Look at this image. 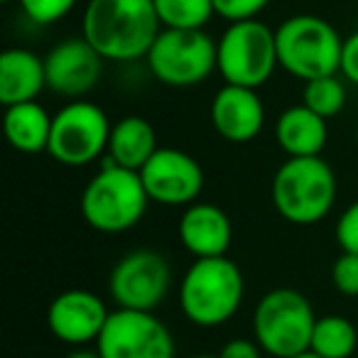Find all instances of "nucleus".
<instances>
[{"label":"nucleus","instance_id":"nucleus-1","mask_svg":"<svg viewBox=\"0 0 358 358\" xmlns=\"http://www.w3.org/2000/svg\"><path fill=\"white\" fill-rule=\"evenodd\" d=\"M162 32L152 0H89L81 37L106 62L145 59Z\"/></svg>","mask_w":358,"mask_h":358},{"label":"nucleus","instance_id":"nucleus-2","mask_svg":"<svg viewBox=\"0 0 358 358\" xmlns=\"http://www.w3.org/2000/svg\"><path fill=\"white\" fill-rule=\"evenodd\" d=\"M243 294V273L229 255L201 258L187 268L179 282V307L194 327L214 329L238 312Z\"/></svg>","mask_w":358,"mask_h":358},{"label":"nucleus","instance_id":"nucleus-3","mask_svg":"<svg viewBox=\"0 0 358 358\" xmlns=\"http://www.w3.org/2000/svg\"><path fill=\"white\" fill-rule=\"evenodd\" d=\"M273 204L285 221L312 226L336 204V174L322 157H287L273 177Z\"/></svg>","mask_w":358,"mask_h":358},{"label":"nucleus","instance_id":"nucleus-4","mask_svg":"<svg viewBox=\"0 0 358 358\" xmlns=\"http://www.w3.org/2000/svg\"><path fill=\"white\" fill-rule=\"evenodd\" d=\"M150 196L140 172L106 162L81 192L79 209L84 221L99 234H125L143 221Z\"/></svg>","mask_w":358,"mask_h":358},{"label":"nucleus","instance_id":"nucleus-5","mask_svg":"<svg viewBox=\"0 0 358 358\" xmlns=\"http://www.w3.org/2000/svg\"><path fill=\"white\" fill-rule=\"evenodd\" d=\"M278 64L299 81L336 76L343 40L336 27L319 15H292L275 30Z\"/></svg>","mask_w":358,"mask_h":358},{"label":"nucleus","instance_id":"nucleus-6","mask_svg":"<svg viewBox=\"0 0 358 358\" xmlns=\"http://www.w3.org/2000/svg\"><path fill=\"white\" fill-rule=\"evenodd\" d=\"M317 317L302 292L292 287L270 289L253 312V336L268 356L294 358L309 351Z\"/></svg>","mask_w":358,"mask_h":358},{"label":"nucleus","instance_id":"nucleus-7","mask_svg":"<svg viewBox=\"0 0 358 358\" xmlns=\"http://www.w3.org/2000/svg\"><path fill=\"white\" fill-rule=\"evenodd\" d=\"M275 30L265 22H231L216 42V71L224 84L258 91L278 69Z\"/></svg>","mask_w":358,"mask_h":358},{"label":"nucleus","instance_id":"nucleus-8","mask_svg":"<svg viewBox=\"0 0 358 358\" xmlns=\"http://www.w3.org/2000/svg\"><path fill=\"white\" fill-rule=\"evenodd\" d=\"M110 120L94 101H69L52 118L50 155L64 167H86L108 150Z\"/></svg>","mask_w":358,"mask_h":358},{"label":"nucleus","instance_id":"nucleus-9","mask_svg":"<svg viewBox=\"0 0 358 358\" xmlns=\"http://www.w3.org/2000/svg\"><path fill=\"white\" fill-rule=\"evenodd\" d=\"M145 62L157 81L189 89L216 71V42L204 30H162Z\"/></svg>","mask_w":358,"mask_h":358},{"label":"nucleus","instance_id":"nucleus-10","mask_svg":"<svg viewBox=\"0 0 358 358\" xmlns=\"http://www.w3.org/2000/svg\"><path fill=\"white\" fill-rule=\"evenodd\" d=\"M172 287V268L157 250L138 248L125 253L108 275L110 299L118 309L155 312Z\"/></svg>","mask_w":358,"mask_h":358},{"label":"nucleus","instance_id":"nucleus-11","mask_svg":"<svg viewBox=\"0 0 358 358\" xmlns=\"http://www.w3.org/2000/svg\"><path fill=\"white\" fill-rule=\"evenodd\" d=\"M96 348L101 358H174L172 331L162 319L133 309L110 312Z\"/></svg>","mask_w":358,"mask_h":358},{"label":"nucleus","instance_id":"nucleus-12","mask_svg":"<svg viewBox=\"0 0 358 358\" xmlns=\"http://www.w3.org/2000/svg\"><path fill=\"white\" fill-rule=\"evenodd\" d=\"M150 201L162 206H192L204 189V169L189 152L159 148L140 169Z\"/></svg>","mask_w":358,"mask_h":358},{"label":"nucleus","instance_id":"nucleus-13","mask_svg":"<svg viewBox=\"0 0 358 358\" xmlns=\"http://www.w3.org/2000/svg\"><path fill=\"white\" fill-rule=\"evenodd\" d=\"M103 62V57L84 37L62 40L45 57L47 89L69 101L84 99L101 81Z\"/></svg>","mask_w":358,"mask_h":358},{"label":"nucleus","instance_id":"nucleus-14","mask_svg":"<svg viewBox=\"0 0 358 358\" xmlns=\"http://www.w3.org/2000/svg\"><path fill=\"white\" fill-rule=\"evenodd\" d=\"M110 312L91 289H66L52 299L47 309V327L52 336L79 348L99 341Z\"/></svg>","mask_w":358,"mask_h":358},{"label":"nucleus","instance_id":"nucleus-15","mask_svg":"<svg viewBox=\"0 0 358 358\" xmlns=\"http://www.w3.org/2000/svg\"><path fill=\"white\" fill-rule=\"evenodd\" d=\"M211 125L226 143L243 145L260 135L265 125V106L255 89L224 84L211 101Z\"/></svg>","mask_w":358,"mask_h":358},{"label":"nucleus","instance_id":"nucleus-16","mask_svg":"<svg viewBox=\"0 0 358 358\" xmlns=\"http://www.w3.org/2000/svg\"><path fill=\"white\" fill-rule=\"evenodd\" d=\"M177 236L194 260L224 258L234 243V224L221 206L209 201H196L179 216Z\"/></svg>","mask_w":358,"mask_h":358},{"label":"nucleus","instance_id":"nucleus-17","mask_svg":"<svg viewBox=\"0 0 358 358\" xmlns=\"http://www.w3.org/2000/svg\"><path fill=\"white\" fill-rule=\"evenodd\" d=\"M47 89L45 57L22 47H13L0 55V103L15 106L37 101Z\"/></svg>","mask_w":358,"mask_h":358},{"label":"nucleus","instance_id":"nucleus-18","mask_svg":"<svg viewBox=\"0 0 358 358\" xmlns=\"http://www.w3.org/2000/svg\"><path fill=\"white\" fill-rule=\"evenodd\" d=\"M327 120L304 103L285 108L275 123V140L287 157H319L327 148Z\"/></svg>","mask_w":358,"mask_h":358},{"label":"nucleus","instance_id":"nucleus-19","mask_svg":"<svg viewBox=\"0 0 358 358\" xmlns=\"http://www.w3.org/2000/svg\"><path fill=\"white\" fill-rule=\"evenodd\" d=\"M157 150V133H155L152 123L140 115H125L110 128L106 155H108L110 164H118L130 172H140Z\"/></svg>","mask_w":358,"mask_h":358},{"label":"nucleus","instance_id":"nucleus-20","mask_svg":"<svg viewBox=\"0 0 358 358\" xmlns=\"http://www.w3.org/2000/svg\"><path fill=\"white\" fill-rule=\"evenodd\" d=\"M52 118L40 101L8 106L3 115V133L13 150L22 155L47 152L52 135Z\"/></svg>","mask_w":358,"mask_h":358},{"label":"nucleus","instance_id":"nucleus-21","mask_svg":"<svg viewBox=\"0 0 358 358\" xmlns=\"http://www.w3.org/2000/svg\"><path fill=\"white\" fill-rule=\"evenodd\" d=\"M356 346L358 331L353 322H348L346 317H338V314L317 317L309 351L322 358H351Z\"/></svg>","mask_w":358,"mask_h":358},{"label":"nucleus","instance_id":"nucleus-22","mask_svg":"<svg viewBox=\"0 0 358 358\" xmlns=\"http://www.w3.org/2000/svg\"><path fill=\"white\" fill-rule=\"evenodd\" d=\"M162 30H204L216 15L214 0H152Z\"/></svg>","mask_w":358,"mask_h":358},{"label":"nucleus","instance_id":"nucleus-23","mask_svg":"<svg viewBox=\"0 0 358 358\" xmlns=\"http://www.w3.org/2000/svg\"><path fill=\"white\" fill-rule=\"evenodd\" d=\"M302 103L324 120L336 118L346 106V89L338 81V76H324V79H314L304 84L302 91Z\"/></svg>","mask_w":358,"mask_h":358},{"label":"nucleus","instance_id":"nucleus-24","mask_svg":"<svg viewBox=\"0 0 358 358\" xmlns=\"http://www.w3.org/2000/svg\"><path fill=\"white\" fill-rule=\"evenodd\" d=\"M17 3L35 25H55L74 10L79 0H17Z\"/></svg>","mask_w":358,"mask_h":358},{"label":"nucleus","instance_id":"nucleus-25","mask_svg":"<svg viewBox=\"0 0 358 358\" xmlns=\"http://www.w3.org/2000/svg\"><path fill=\"white\" fill-rule=\"evenodd\" d=\"M331 282L343 297H358V255L341 253L331 265Z\"/></svg>","mask_w":358,"mask_h":358},{"label":"nucleus","instance_id":"nucleus-26","mask_svg":"<svg viewBox=\"0 0 358 358\" xmlns=\"http://www.w3.org/2000/svg\"><path fill=\"white\" fill-rule=\"evenodd\" d=\"M273 0H214V10L226 22H243L255 20Z\"/></svg>","mask_w":358,"mask_h":358},{"label":"nucleus","instance_id":"nucleus-27","mask_svg":"<svg viewBox=\"0 0 358 358\" xmlns=\"http://www.w3.org/2000/svg\"><path fill=\"white\" fill-rule=\"evenodd\" d=\"M336 243L341 253H356L358 255V201L346 206L336 221Z\"/></svg>","mask_w":358,"mask_h":358},{"label":"nucleus","instance_id":"nucleus-28","mask_svg":"<svg viewBox=\"0 0 358 358\" xmlns=\"http://www.w3.org/2000/svg\"><path fill=\"white\" fill-rule=\"evenodd\" d=\"M341 71L351 84L358 86V30L353 35H348L343 40V52H341Z\"/></svg>","mask_w":358,"mask_h":358},{"label":"nucleus","instance_id":"nucleus-29","mask_svg":"<svg viewBox=\"0 0 358 358\" xmlns=\"http://www.w3.org/2000/svg\"><path fill=\"white\" fill-rule=\"evenodd\" d=\"M263 348L255 338H231L229 343H224L216 356L219 358H260Z\"/></svg>","mask_w":358,"mask_h":358},{"label":"nucleus","instance_id":"nucleus-30","mask_svg":"<svg viewBox=\"0 0 358 358\" xmlns=\"http://www.w3.org/2000/svg\"><path fill=\"white\" fill-rule=\"evenodd\" d=\"M66 358H101V353H99V348H86V346H79V348H74V351H71Z\"/></svg>","mask_w":358,"mask_h":358},{"label":"nucleus","instance_id":"nucleus-31","mask_svg":"<svg viewBox=\"0 0 358 358\" xmlns=\"http://www.w3.org/2000/svg\"><path fill=\"white\" fill-rule=\"evenodd\" d=\"M294 358H322V356H317V353H312V351H304V353H299V356H294Z\"/></svg>","mask_w":358,"mask_h":358},{"label":"nucleus","instance_id":"nucleus-32","mask_svg":"<svg viewBox=\"0 0 358 358\" xmlns=\"http://www.w3.org/2000/svg\"><path fill=\"white\" fill-rule=\"evenodd\" d=\"M189 358H219V356H211V353H196V356H189Z\"/></svg>","mask_w":358,"mask_h":358},{"label":"nucleus","instance_id":"nucleus-33","mask_svg":"<svg viewBox=\"0 0 358 358\" xmlns=\"http://www.w3.org/2000/svg\"><path fill=\"white\" fill-rule=\"evenodd\" d=\"M356 150H358V133H356Z\"/></svg>","mask_w":358,"mask_h":358},{"label":"nucleus","instance_id":"nucleus-34","mask_svg":"<svg viewBox=\"0 0 358 358\" xmlns=\"http://www.w3.org/2000/svg\"><path fill=\"white\" fill-rule=\"evenodd\" d=\"M3 3H13V0H3Z\"/></svg>","mask_w":358,"mask_h":358}]
</instances>
